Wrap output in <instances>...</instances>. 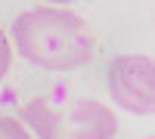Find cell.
<instances>
[{"mask_svg": "<svg viewBox=\"0 0 155 139\" xmlns=\"http://www.w3.org/2000/svg\"><path fill=\"white\" fill-rule=\"evenodd\" d=\"M12 43L25 62L44 71H74L96 53V37L87 19L59 6L19 12L12 22Z\"/></svg>", "mask_w": 155, "mask_h": 139, "instance_id": "obj_1", "label": "cell"}, {"mask_svg": "<svg viewBox=\"0 0 155 139\" xmlns=\"http://www.w3.org/2000/svg\"><path fill=\"white\" fill-rule=\"evenodd\" d=\"M22 118L41 139H112L118 133L112 108L96 99H50L25 102Z\"/></svg>", "mask_w": 155, "mask_h": 139, "instance_id": "obj_2", "label": "cell"}, {"mask_svg": "<svg viewBox=\"0 0 155 139\" xmlns=\"http://www.w3.org/2000/svg\"><path fill=\"white\" fill-rule=\"evenodd\" d=\"M109 93L130 115L155 111V62L149 56H118L109 65Z\"/></svg>", "mask_w": 155, "mask_h": 139, "instance_id": "obj_3", "label": "cell"}, {"mask_svg": "<svg viewBox=\"0 0 155 139\" xmlns=\"http://www.w3.org/2000/svg\"><path fill=\"white\" fill-rule=\"evenodd\" d=\"M0 139H34V136L28 133V127H25L22 121L0 115Z\"/></svg>", "mask_w": 155, "mask_h": 139, "instance_id": "obj_4", "label": "cell"}, {"mask_svg": "<svg viewBox=\"0 0 155 139\" xmlns=\"http://www.w3.org/2000/svg\"><path fill=\"white\" fill-rule=\"evenodd\" d=\"M9 65H12V43L3 34V28H0V81L9 74Z\"/></svg>", "mask_w": 155, "mask_h": 139, "instance_id": "obj_5", "label": "cell"}, {"mask_svg": "<svg viewBox=\"0 0 155 139\" xmlns=\"http://www.w3.org/2000/svg\"><path fill=\"white\" fill-rule=\"evenodd\" d=\"M47 3H53V6H62V3H74V0H47Z\"/></svg>", "mask_w": 155, "mask_h": 139, "instance_id": "obj_6", "label": "cell"}, {"mask_svg": "<svg viewBox=\"0 0 155 139\" xmlns=\"http://www.w3.org/2000/svg\"><path fill=\"white\" fill-rule=\"evenodd\" d=\"M146 139H152V136H146Z\"/></svg>", "mask_w": 155, "mask_h": 139, "instance_id": "obj_7", "label": "cell"}]
</instances>
